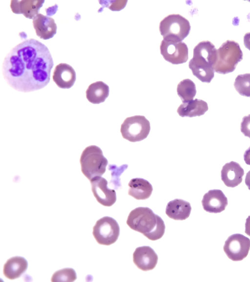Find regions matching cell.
<instances>
[{
	"label": "cell",
	"instance_id": "6da1fadb",
	"mask_svg": "<svg viewBox=\"0 0 250 282\" xmlns=\"http://www.w3.org/2000/svg\"><path fill=\"white\" fill-rule=\"evenodd\" d=\"M53 65L47 47L37 40L29 39L14 46L6 55L2 72L12 88L29 92L48 85Z\"/></svg>",
	"mask_w": 250,
	"mask_h": 282
},
{
	"label": "cell",
	"instance_id": "7a4b0ae2",
	"mask_svg": "<svg viewBox=\"0 0 250 282\" xmlns=\"http://www.w3.org/2000/svg\"><path fill=\"white\" fill-rule=\"evenodd\" d=\"M126 223L132 230L143 234L151 240L161 239L165 231L162 218L148 207H137L127 217Z\"/></svg>",
	"mask_w": 250,
	"mask_h": 282
},
{
	"label": "cell",
	"instance_id": "3957f363",
	"mask_svg": "<svg viewBox=\"0 0 250 282\" xmlns=\"http://www.w3.org/2000/svg\"><path fill=\"white\" fill-rule=\"evenodd\" d=\"M81 171L89 180L102 176L105 172L108 164L102 150L98 146L87 147L82 152L80 157Z\"/></svg>",
	"mask_w": 250,
	"mask_h": 282
},
{
	"label": "cell",
	"instance_id": "277c9868",
	"mask_svg": "<svg viewBox=\"0 0 250 282\" xmlns=\"http://www.w3.org/2000/svg\"><path fill=\"white\" fill-rule=\"evenodd\" d=\"M242 58L239 44L234 41L228 40L217 50V60L213 68L221 74L232 72Z\"/></svg>",
	"mask_w": 250,
	"mask_h": 282
},
{
	"label": "cell",
	"instance_id": "5b68a950",
	"mask_svg": "<svg viewBox=\"0 0 250 282\" xmlns=\"http://www.w3.org/2000/svg\"><path fill=\"white\" fill-rule=\"evenodd\" d=\"M159 30L164 40L175 42H182L189 34V21L179 14H170L160 22Z\"/></svg>",
	"mask_w": 250,
	"mask_h": 282
},
{
	"label": "cell",
	"instance_id": "8992f818",
	"mask_svg": "<svg viewBox=\"0 0 250 282\" xmlns=\"http://www.w3.org/2000/svg\"><path fill=\"white\" fill-rule=\"evenodd\" d=\"M150 130L149 121L143 115H135L126 118L121 126L123 137L135 142L147 137Z\"/></svg>",
	"mask_w": 250,
	"mask_h": 282
},
{
	"label": "cell",
	"instance_id": "52a82bcc",
	"mask_svg": "<svg viewBox=\"0 0 250 282\" xmlns=\"http://www.w3.org/2000/svg\"><path fill=\"white\" fill-rule=\"evenodd\" d=\"M92 234L99 244L109 245L115 243L118 239L119 225L113 218L104 217L96 221L93 227Z\"/></svg>",
	"mask_w": 250,
	"mask_h": 282
},
{
	"label": "cell",
	"instance_id": "ba28073f",
	"mask_svg": "<svg viewBox=\"0 0 250 282\" xmlns=\"http://www.w3.org/2000/svg\"><path fill=\"white\" fill-rule=\"evenodd\" d=\"M223 249L228 257L232 260H241L248 255L250 239L242 234H233L226 240Z\"/></svg>",
	"mask_w": 250,
	"mask_h": 282
},
{
	"label": "cell",
	"instance_id": "9c48e42d",
	"mask_svg": "<svg viewBox=\"0 0 250 282\" xmlns=\"http://www.w3.org/2000/svg\"><path fill=\"white\" fill-rule=\"evenodd\" d=\"M160 48L164 58L172 64L185 63L188 60V47L184 42H175L163 39Z\"/></svg>",
	"mask_w": 250,
	"mask_h": 282
},
{
	"label": "cell",
	"instance_id": "30bf717a",
	"mask_svg": "<svg viewBox=\"0 0 250 282\" xmlns=\"http://www.w3.org/2000/svg\"><path fill=\"white\" fill-rule=\"evenodd\" d=\"M92 193L97 201L104 206H111L116 201V192L107 187V181L104 177L97 176L90 180Z\"/></svg>",
	"mask_w": 250,
	"mask_h": 282
},
{
	"label": "cell",
	"instance_id": "8fae6325",
	"mask_svg": "<svg viewBox=\"0 0 250 282\" xmlns=\"http://www.w3.org/2000/svg\"><path fill=\"white\" fill-rule=\"evenodd\" d=\"M158 259L154 250L148 246L136 248L133 254V262L138 268L145 271L153 269Z\"/></svg>",
	"mask_w": 250,
	"mask_h": 282
},
{
	"label": "cell",
	"instance_id": "7c38bea8",
	"mask_svg": "<svg viewBox=\"0 0 250 282\" xmlns=\"http://www.w3.org/2000/svg\"><path fill=\"white\" fill-rule=\"evenodd\" d=\"M202 204L206 211L218 213L225 210L228 205V199L221 190H211L204 195Z\"/></svg>",
	"mask_w": 250,
	"mask_h": 282
},
{
	"label": "cell",
	"instance_id": "4fadbf2b",
	"mask_svg": "<svg viewBox=\"0 0 250 282\" xmlns=\"http://www.w3.org/2000/svg\"><path fill=\"white\" fill-rule=\"evenodd\" d=\"M192 59L199 63L213 67L217 60V49L210 42L202 41L194 48Z\"/></svg>",
	"mask_w": 250,
	"mask_h": 282
},
{
	"label": "cell",
	"instance_id": "5bb4252c",
	"mask_svg": "<svg viewBox=\"0 0 250 282\" xmlns=\"http://www.w3.org/2000/svg\"><path fill=\"white\" fill-rule=\"evenodd\" d=\"M52 78L59 87L68 89L74 85L76 80V74L70 65L60 63L56 66Z\"/></svg>",
	"mask_w": 250,
	"mask_h": 282
},
{
	"label": "cell",
	"instance_id": "9a60e30c",
	"mask_svg": "<svg viewBox=\"0 0 250 282\" xmlns=\"http://www.w3.org/2000/svg\"><path fill=\"white\" fill-rule=\"evenodd\" d=\"M33 25L37 35L43 40H48L57 32V24L54 19L39 13L33 19Z\"/></svg>",
	"mask_w": 250,
	"mask_h": 282
},
{
	"label": "cell",
	"instance_id": "2e32d148",
	"mask_svg": "<svg viewBox=\"0 0 250 282\" xmlns=\"http://www.w3.org/2000/svg\"><path fill=\"white\" fill-rule=\"evenodd\" d=\"M221 179L226 186L234 188L240 184L244 174L243 169L239 164L231 161L226 163L221 170Z\"/></svg>",
	"mask_w": 250,
	"mask_h": 282
},
{
	"label": "cell",
	"instance_id": "e0dca14e",
	"mask_svg": "<svg viewBox=\"0 0 250 282\" xmlns=\"http://www.w3.org/2000/svg\"><path fill=\"white\" fill-rule=\"evenodd\" d=\"M44 2V0H11L10 7L14 13L22 14L31 19L39 14Z\"/></svg>",
	"mask_w": 250,
	"mask_h": 282
},
{
	"label": "cell",
	"instance_id": "ac0fdd59",
	"mask_svg": "<svg viewBox=\"0 0 250 282\" xmlns=\"http://www.w3.org/2000/svg\"><path fill=\"white\" fill-rule=\"evenodd\" d=\"M190 204L181 199H175L169 201L166 209V213L170 218L174 220H185L190 214Z\"/></svg>",
	"mask_w": 250,
	"mask_h": 282
},
{
	"label": "cell",
	"instance_id": "d6986e66",
	"mask_svg": "<svg viewBox=\"0 0 250 282\" xmlns=\"http://www.w3.org/2000/svg\"><path fill=\"white\" fill-rule=\"evenodd\" d=\"M128 185L129 187L128 195L138 200H144L149 198L153 191L152 185L144 178H132Z\"/></svg>",
	"mask_w": 250,
	"mask_h": 282
},
{
	"label": "cell",
	"instance_id": "ffe728a7",
	"mask_svg": "<svg viewBox=\"0 0 250 282\" xmlns=\"http://www.w3.org/2000/svg\"><path fill=\"white\" fill-rule=\"evenodd\" d=\"M28 262L22 257L16 256L8 259L3 266V273L10 280L20 277L27 269Z\"/></svg>",
	"mask_w": 250,
	"mask_h": 282
},
{
	"label": "cell",
	"instance_id": "44dd1931",
	"mask_svg": "<svg viewBox=\"0 0 250 282\" xmlns=\"http://www.w3.org/2000/svg\"><path fill=\"white\" fill-rule=\"evenodd\" d=\"M208 108L207 102L202 100L195 99L183 103L178 107L177 111L182 117H192L203 115Z\"/></svg>",
	"mask_w": 250,
	"mask_h": 282
},
{
	"label": "cell",
	"instance_id": "7402d4cb",
	"mask_svg": "<svg viewBox=\"0 0 250 282\" xmlns=\"http://www.w3.org/2000/svg\"><path fill=\"white\" fill-rule=\"evenodd\" d=\"M109 93L108 86L103 81H97L88 86L86 90V97L89 102L98 104L104 102Z\"/></svg>",
	"mask_w": 250,
	"mask_h": 282
},
{
	"label": "cell",
	"instance_id": "603a6c76",
	"mask_svg": "<svg viewBox=\"0 0 250 282\" xmlns=\"http://www.w3.org/2000/svg\"><path fill=\"white\" fill-rule=\"evenodd\" d=\"M177 92L183 103L192 100L196 93L195 85L189 79H184L177 85Z\"/></svg>",
	"mask_w": 250,
	"mask_h": 282
},
{
	"label": "cell",
	"instance_id": "cb8c5ba5",
	"mask_svg": "<svg viewBox=\"0 0 250 282\" xmlns=\"http://www.w3.org/2000/svg\"><path fill=\"white\" fill-rule=\"evenodd\" d=\"M234 86L240 95L250 97V73L238 75L235 80Z\"/></svg>",
	"mask_w": 250,
	"mask_h": 282
},
{
	"label": "cell",
	"instance_id": "d4e9b609",
	"mask_svg": "<svg viewBox=\"0 0 250 282\" xmlns=\"http://www.w3.org/2000/svg\"><path fill=\"white\" fill-rule=\"evenodd\" d=\"M77 279L76 273L72 268H64L55 272L51 279L52 282H73Z\"/></svg>",
	"mask_w": 250,
	"mask_h": 282
},
{
	"label": "cell",
	"instance_id": "484cf974",
	"mask_svg": "<svg viewBox=\"0 0 250 282\" xmlns=\"http://www.w3.org/2000/svg\"><path fill=\"white\" fill-rule=\"evenodd\" d=\"M127 167V164L122 165L119 167L114 164L109 165L108 169L111 171L112 175V180L110 183H113L116 189L121 186L119 177Z\"/></svg>",
	"mask_w": 250,
	"mask_h": 282
},
{
	"label": "cell",
	"instance_id": "4316f807",
	"mask_svg": "<svg viewBox=\"0 0 250 282\" xmlns=\"http://www.w3.org/2000/svg\"><path fill=\"white\" fill-rule=\"evenodd\" d=\"M241 131L245 136L250 138V114L243 118L241 123Z\"/></svg>",
	"mask_w": 250,
	"mask_h": 282
},
{
	"label": "cell",
	"instance_id": "83f0119b",
	"mask_svg": "<svg viewBox=\"0 0 250 282\" xmlns=\"http://www.w3.org/2000/svg\"><path fill=\"white\" fill-rule=\"evenodd\" d=\"M244 43L246 48L250 50V32L245 34L244 36Z\"/></svg>",
	"mask_w": 250,
	"mask_h": 282
},
{
	"label": "cell",
	"instance_id": "f1b7e54d",
	"mask_svg": "<svg viewBox=\"0 0 250 282\" xmlns=\"http://www.w3.org/2000/svg\"><path fill=\"white\" fill-rule=\"evenodd\" d=\"M244 159L247 164L250 165V147L245 151Z\"/></svg>",
	"mask_w": 250,
	"mask_h": 282
},
{
	"label": "cell",
	"instance_id": "f546056e",
	"mask_svg": "<svg viewBox=\"0 0 250 282\" xmlns=\"http://www.w3.org/2000/svg\"><path fill=\"white\" fill-rule=\"evenodd\" d=\"M245 233L250 236V216L246 219L245 223Z\"/></svg>",
	"mask_w": 250,
	"mask_h": 282
},
{
	"label": "cell",
	"instance_id": "4dcf8cb0",
	"mask_svg": "<svg viewBox=\"0 0 250 282\" xmlns=\"http://www.w3.org/2000/svg\"><path fill=\"white\" fill-rule=\"evenodd\" d=\"M245 183L248 187V189L250 190V171H249L246 174Z\"/></svg>",
	"mask_w": 250,
	"mask_h": 282
}]
</instances>
